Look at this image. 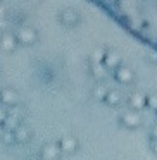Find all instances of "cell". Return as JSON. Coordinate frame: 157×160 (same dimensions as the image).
<instances>
[]
</instances>
